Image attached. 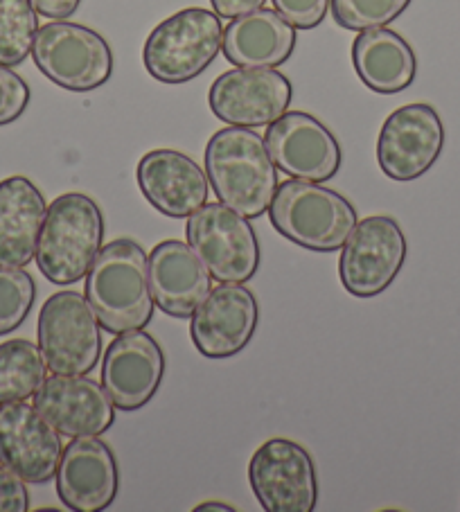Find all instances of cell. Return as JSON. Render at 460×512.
Instances as JSON below:
<instances>
[{
  "label": "cell",
  "instance_id": "cell-1",
  "mask_svg": "<svg viewBox=\"0 0 460 512\" xmlns=\"http://www.w3.org/2000/svg\"><path fill=\"white\" fill-rule=\"evenodd\" d=\"M86 300L111 334L143 330L156 310L149 255L138 242L120 237L104 244L86 273Z\"/></svg>",
  "mask_w": 460,
  "mask_h": 512
},
{
  "label": "cell",
  "instance_id": "cell-2",
  "mask_svg": "<svg viewBox=\"0 0 460 512\" xmlns=\"http://www.w3.org/2000/svg\"><path fill=\"white\" fill-rule=\"evenodd\" d=\"M203 158L208 181L221 203L246 219L267 213L278 190V167L258 131L233 125L219 129L208 140Z\"/></svg>",
  "mask_w": 460,
  "mask_h": 512
},
{
  "label": "cell",
  "instance_id": "cell-3",
  "mask_svg": "<svg viewBox=\"0 0 460 512\" xmlns=\"http://www.w3.org/2000/svg\"><path fill=\"white\" fill-rule=\"evenodd\" d=\"M104 240V215L84 192H66L50 203L41 228L37 264L52 285L86 278Z\"/></svg>",
  "mask_w": 460,
  "mask_h": 512
},
{
  "label": "cell",
  "instance_id": "cell-4",
  "mask_svg": "<svg viewBox=\"0 0 460 512\" xmlns=\"http://www.w3.org/2000/svg\"><path fill=\"white\" fill-rule=\"evenodd\" d=\"M269 219L289 242L318 253L343 249L359 222L355 206L343 194L300 179L278 183Z\"/></svg>",
  "mask_w": 460,
  "mask_h": 512
},
{
  "label": "cell",
  "instance_id": "cell-5",
  "mask_svg": "<svg viewBox=\"0 0 460 512\" xmlns=\"http://www.w3.org/2000/svg\"><path fill=\"white\" fill-rule=\"evenodd\" d=\"M224 28L217 12L188 7L158 23L143 48L147 73L163 84H185L217 59Z\"/></svg>",
  "mask_w": 460,
  "mask_h": 512
},
{
  "label": "cell",
  "instance_id": "cell-6",
  "mask_svg": "<svg viewBox=\"0 0 460 512\" xmlns=\"http://www.w3.org/2000/svg\"><path fill=\"white\" fill-rule=\"evenodd\" d=\"M32 59L52 84L73 93L95 91L113 75V52L106 39L70 21H50L39 28Z\"/></svg>",
  "mask_w": 460,
  "mask_h": 512
},
{
  "label": "cell",
  "instance_id": "cell-7",
  "mask_svg": "<svg viewBox=\"0 0 460 512\" xmlns=\"http://www.w3.org/2000/svg\"><path fill=\"white\" fill-rule=\"evenodd\" d=\"M39 348L55 375H88L102 357V325L77 291H57L41 307Z\"/></svg>",
  "mask_w": 460,
  "mask_h": 512
},
{
  "label": "cell",
  "instance_id": "cell-8",
  "mask_svg": "<svg viewBox=\"0 0 460 512\" xmlns=\"http://www.w3.org/2000/svg\"><path fill=\"white\" fill-rule=\"evenodd\" d=\"M185 235L217 282H249L260 269L255 228L226 203H203L188 217Z\"/></svg>",
  "mask_w": 460,
  "mask_h": 512
},
{
  "label": "cell",
  "instance_id": "cell-9",
  "mask_svg": "<svg viewBox=\"0 0 460 512\" xmlns=\"http://www.w3.org/2000/svg\"><path fill=\"white\" fill-rule=\"evenodd\" d=\"M409 244L402 226L388 215H370L357 222L343 244L339 278L343 289L357 298L384 294L406 262Z\"/></svg>",
  "mask_w": 460,
  "mask_h": 512
},
{
  "label": "cell",
  "instance_id": "cell-10",
  "mask_svg": "<svg viewBox=\"0 0 460 512\" xmlns=\"http://www.w3.org/2000/svg\"><path fill=\"white\" fill-rule=\"evenodd\" d=\"M249 483L267 512H312L318 501V476L312 454L287 438H271L255 449Z\"/></svg>",
  "mask_w": 460,
  "mask_h": 512
},
{
  "label": "cell",
  "instance_id": "cell-11",
  "mask_svg": "<svg viewBox=\"0 0 460 512\" xmlns=\"http://www.w3.org/2000/svg\"><path fill=\"white\" fill-rule=\"evenodd\" d=\"M445 147V127L431 104L415 102L386 118L377 140V163L391 181L409 183L427 174Z\"/></svg>",
  "mask_w": 460,
  "mask_h": 512
},
{
  "label": "cell",
  "instance_id": "cell-12",
  "mask_svg": "<svg viewBox=\"0 0 460 512\" xmlns=\"http://www.w3.org/2000/svg\"><path fill=\"white\" fill-rule=\"evenodd\" d=\"M294 86L276 68H235L219 75L208 91L215 116L233 127H269L285 116Z\"/></svg>",
  "mask_w": 460,
  "mask_h": 512
},
{
  "label": "cell",
  "instance_id": "cell-13",
  "mask_svg": "<svg viewBox=\"0 0 460 512\" xmlns=\"http://www.w3.org/2000/svg\"><path fill=\"white\" fill-rule=\"evenodd\" d=\"M264 143L273 165L291 179L323 183L341 170L339 140L312 113L287 111L271 122Z\"/></svg>",
  "mask_w": 460,
  "mask_h": 512
},
{
  "label": "cell",
  "instance_id": "cell-14",
  "mask_svg": "<svg viewBox=\"0 0 460 512\" xmlns=\"http://www.w3.org/2000/svg\"><path fill=\"white\" fill-rule=\"evenodd\" d=\"M260 321V307L244 282H219L197 307L190 337L206 359H230L249 346Z\"/></svg>",
  "mask_w": 460,
  "mask_h": 512
},
{
  "label": "cell",
  "instance_id": "cell-15",
  "mask_svg": "<svg viewBox=\"0 0 460 512\" xmlns=\"http://www.w3.org/2000/svg\"><path fill=\"white\" fill-rule=\"evenodd\" d=\"M163 375V348L145 330L120 332L104 352L102 386L122 411H138L152 402Z\"/></svg>",
  "mask_w": 460,
  "mask_h": 512
},
{
  "label": "cell",
  "instance_id": "cell-16",
  "mask_svg": "<svg viewBox=\"0 0 460 512\" xmlns=\"http://www.w3.org/2000/svg\"><path fill=\"white\" fill-rule=\"evenodd\" d=\"M61 454V434L34 404H0V463L25 483L43 485L55 479Z\"/></svg>",
  "mask_w": 460,
  "mask_h": 512
},
{
  "label": "cell",
  "instance_id": "cell-17",
  "mask_svg": "<svg viewBox=\"0 0 460 512\" xmlns=\"http://www.w3.org/2000/svg\"><path fill=\"white\" fill-rule=\"evenodd\" d=\"M34 409L61 436H102L113 427L115 409L109 393L86 375H55L34 393Z\"/></svg>",
  "mask_w": 460,
  "mask_h": 512
},
{
  "label": "cell",
  "instance_id": "cell-18",
  "mask_svg": "<svg viewBox=\"0 0 460 512\" xmlns=\"http://www.w3.org/2000/svg\"><path fill=\"white\" fill-rule=\"evenodd\" d=\"M55 479L61 503L75 512L106 510L120 490L113 449L97 436L70 440L61 454Z\"/></svg>",
  "mask_w": 460,
  "mask_h": 512
},
{
  "label": "cell",
  "instance_id": "cell-19",
  "mask_svg": "<svg viewBox=\"0 0 460 512\" xmlns=\"http://www.w3.org/2000/svg\"><path fill=\"white\" fill-rule=\"evenodd\" d=\"M143 197L165 217H190L208 201V174L188 154L152 149L136 167Z\"/></svg>",
  "mask_w": 460,
  "mask_h": 512
},
{
  "label": "cell",
  "instance_id": "cell-20",
  "mask_svg": "<svg viewBox=\"0 0 460 512\" xmlns=\"http://www.w3.org/2000/svg\"><path fill=\"white\" fill-rule=\"evenodd\" d=\"M149 282L158 310L172 319H192L210 294L212 276L190 244L165 240L149 253Z\"/></svg>",
  "mask_w": 460,
  "mask_h": 512
},
{
  "label": "cell",
  "instance_id": "cell-21",
  "mask_svg": "<svg viewBox=\"0 0 460 512\" xmlns=\"http://www.w3.org/2000/svg\"><path fill=\"white\" fill-rule=\"evenodd\" d=\"M48 203L28 176L0 181V267L23 269L37 258Z\"/></svg>",
  "mask_w": 460,
  "mask_h": 512
},
{
  "label": "cell",
  "instance_id": "cell-22",
  "mask_svg": "<svg viewBox=\"0 0 460 512\" xmlns=\"http://www.w3.org/2000/svg\"><path fill=\"white\" fill-rule=\"evenodd\" d=\"M296 41L294 25L260 7L228 23L221 50L235 68H278L294 55Z\"/></svg>",
  "mask_w": 460,
  "mask_h": 512
},
{
  "label": "cell",
  "instance_id": "cell-23",
  "mask_svg": "<svg viewBox=\"0 0 460 512\" xmlns=\"http://www.w3.org/2000/svg\"><path fill=\"white\" fill-rule=\"evenodd\" d=\"M352 64L364 86L379 95L406 91L418 75L409 41L388 28L361 30L352 43Z\"/></svg>",
  "mask_w": 460,
  "mask_h": 512
},
{
  "label": "cell",
  "instance_id": "cell-24",
  "mask_svg": "<svg viewBox=\"0 0 460 512\" xmlns=\"http://www.w3.org/2000/svg\"><path fill=\"white\" fill-rule=\"evenodd\" d=\"M46 359L28 339L0 343V404L25 402L46 382Z\"/></svg>",
  "mask_w": 460,
  "mask_h": 512
},
{
  "label": "cell",
  "instance_id": "cell-25",
  "mask_svg": "<svg viewBox=\"0 0 460 512\" xmlns=\"http://www.w3.org/2000/svg\"><path fill=\"white\" fill-rule=\"evenodd\" d=\"M39 32L32 0H0V66H19L32 55Z\"/></svg>",
  "mask_w": 460,
  "mask_h": 512
},
{
  "label": "cell",
  "instance_id": "cell-26",
  "mask_svg": "<svg viewBox=\"0 0 460 512\" xmlns=\"http://www.w3.org/2000/svg\"><path fill=\"white\" fill-rule=\"evenodd\" d=\"M411 0H330L332 16L343 30L386 28L406 12Z\"/></svg>",
  "mask_w": 460,
  "mask_h": 512
},
{
  "label": "cell",
  "instance_id": "cell-27",
  "mask_svg": "<svg viewBox=\"0 0 460 512\" xmlns=\"http://www.w3.org/2000/svg\"><path fill=\"white\" fill-rule=\"evenodd\" d=\"M37 298V285L28 271L0 267V337L21 328Z\"/></svg>",
  "mask_w": 460,
  "mask_h": 512
},
{
  "label": "cell",
  "instance_id": "cell-28",
  "mask_svg": "<svg viewBox=\"0 0 460 512\" xmlns=\"http://www.w3.org/2000/svg\"><path fill=\"white\" fill-rule=\"evenodd\" d=\"M30 104V86L10 66H0V127L19 120Z\"/></svg>",
  "mask_w": 460,
  "mask_h": 512
},
{
  "label": "cell",
  "instance_id": "cell-29",
  "mask_svg": "<svg viewBox=\"0 0 460 512\" xmlns=\"http://www.w3.org/2000/svg\"><path fill=\"white\" fill-rule=\"evenodd\" d=\"M276 12L296 30H314L325 21L330 0H271Z\"/></svg>",
  "mask_w": 460,
  "mask_h": 512
},
{
  "label": "cell",
  "instance_id": "cell-30",
  "mask_svg": "<svg viewBox=\"0 0 460 512\" xmlns=\"http://www.w3.org/2000/svg\"><path fill=\"white\" fill-rule=\"evenodd\" d=\"M30 494L25 481L0 463V512H28Z\"/></svg>",
  "mask_w": 460,
  "mask_h": 512
},
{
  "label": "cell",
  "instance_id": "cell-31",
  "mask_svg": "<svg viewBox=\"0 0 460 512\" xmlns=\"http://www.w3.org/2000/svg\"><path fill=\"white\" fill-rule=\"evenodd\" d=\"M32 5L37 14L46 16V19L66 21L79 10L82 0H32Z\"/></svg>",
  "mask_w": 460,
  "mask_h": 512
},
{
  "label": "cell",
  "instance_id": "cell-32",
  "mask_svg": "<svg viewBox=\"0 0 460 512\" xmlns=\"http://www.w3.org/2000/svg\"><path fill=\"white\" fill-rule=\"evenodd\" d=\"M212 10L219 14V19H240L244 14H251L267 3V0H210Z\"/></svg>",
  "mask_w": 460,
  "mask_h": 512
},
{
  "label": "cell",
  "instance_id": "cell-33",
  "mask_svg": "<svg viewBox=\"0 0 460 512\" xmlns=\"http://www.w3.org/2000/svg\"><path fill=\"white\" fill-rule=\"evenodd\" d=\"M197 512H208V510H217V512H233L235 508L230 506V503H221V501H206V503H199Z\"/></svg>",
  "mask_w": 460,
  "mask_h": 512
}]
</instances>
